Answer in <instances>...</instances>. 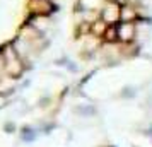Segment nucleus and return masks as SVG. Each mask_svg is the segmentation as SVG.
Listing matches in <instances>:
<instances>
[{"label":"nucleus","mask_w":152,"mask_h":147,"mask_svg":"<svg viewBox=\"0 0 152 147\" xmlns=\"http://www.w3.org/2000/svg\"><path fill=\"white\" fill-rule=\"evenodd\" d=\"M118 34L120 38H123V39H130L132 36L135 34V28H133V24L132 22H121V26L118 29Z\"/></svg>","instance_id":"nucleus-1"}]
</instances>
